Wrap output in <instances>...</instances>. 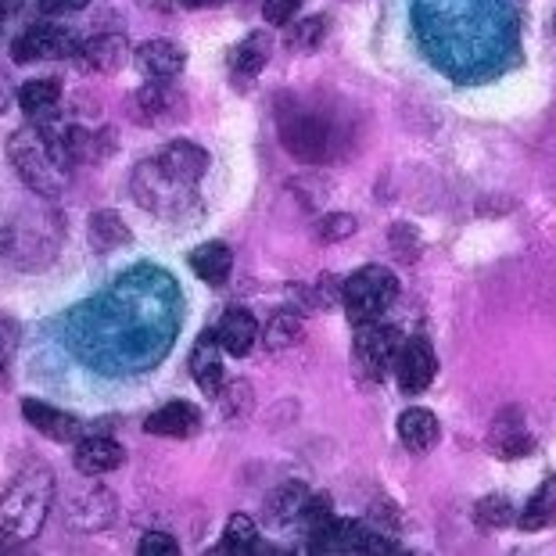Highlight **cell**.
Here are the masks:
<instances>
[{"mask_svg": "<svg viewBox=\"0 0 556 556\" xmlns=\"http://www.w3.org/2000/svg\"><path fill=\"white\" fill-rule=\"evenodd\" d=\"M269 58H274V37H269L266 29H255V33H248L238 47H233L230 68H233V76L252 79L269 65Z\"/></svg>", "mask_w": 556, "mask_h": 556, "instance_id": "21", "label": "cell"}, {"mask_svg": "<svg viewBox=\"0 0 556 556\" xmlns=\"http://www.w3.org/2000/svg\"><path fill=\"white\" fill-rule=\"evenodd\" d=\"M54 500L47 467H29L0 495V539H37Z\"/></svg>", "mask_w": 556, "mask_h": 556, "instance_id": "2", "label": "cell"}, {"mask_svg": "<svg viewBox=\"0 0 556 556\" xmlns=\"http://www.w3.org/2000/svg\"><path fill=\"white\" fill-rule=\"evenodd\" d=\"M305 500H309V489L299 481H288V484H280L277 492H269V500H266V520L269 525H291V520H299L302 510H305Z\"/></svg>", "mask_w": 556, "mask_h": 556, "instance_id": "25", "label": "cell"}, {"mask_svg": "<svg viewBox=\"0 0 556 556\" xmlns=\"http://www.w3.org/2000/svg\"><path fill=\"white\" fill-rule=\"evenodd\" d=\"M8 159L22 176V184L33 187L43 198L62 194L73 176V155H68L65 137L51 129H18L8 140Z\"/></svg>", "mask_w": 556, "mask_h": 556, "instance_id": "1", "label": "cell"}, {"mask_svg": "<svg viewBox=\"0 0 556 556\" xmlns=\"http://www.w3.org/2000/svg\"><path fill=\"white\" fill-rule=\"evenodd\" d=\"M73 51H76V43L62 26L37 22V26H29L15 43H11V62L33 65V62H51V58H68Z\"/></svg>", "mask_w": 556, "mask_h": 556, "instance_id": "8", "label": "cell"}, {"mask_svg": "<svg viewBox=\"0 0 556 556\" xmlns=\"http://www.w3.org/2000/svg\"><path fill=\"white\" fill-rule=\"evenodd\" d=\"M553 520H556V475H549L535 492L528 495V503L520 506V514H517V528L539 531V528L553 525Z\"/></svg>", "mask_w": 556, "mask_h": 556, "instance_id": "23", "label": "cell"}, {"mask_svg": "<svg viewBox=\"0 0 556 556\" xmlns=\"http://www.w3.org/2000/svg\"><path fill=\"white\" fill-rule=\"evenodd\" d=\"M475 520L481 528H506L517 520V506L506 500V495H484L475 506Z\"/></svg>", "mask_w": 556, "mask_h": 556, "instance_id": "30", "label": "cell"}, {"mask_svg": "<svg viewBox=\"0 0 556 556\" xmlns=\"http://www.w3.org/2000/svg\"><path fill=\"white\" fill-rule=\"evenodd\" d=\"M258 549V528L248 514H233L227 520V535H223L219 553H255Z\"/></svg>", "mask_w": 556, "mask_h": 556, "instance_id": "28", "label": "cell"}, {"mask_svg": "<svg viewBox=\"0 0 556 556\" xmlns=\"http://www.w3.org/2000/svg\"><path fill=\"white\" fill-rule=\"evenodd\" d=\"M302 4H305V0H266L263 18L269 22V26H288V22L299 15Z\"/></svg>", "mask_w": 556, "mask_h": 556, "instance_id": "35", "label": "cell"}, {"mask_svg": "<svg viewBox=\"0 0 556 556\" xmlns=\"http://www.w3.org/2000/svg\"><path fill=\"white\" fill-rule=\"evenodd\" d=\"M115 514H119V503H115L112 492L104 489H93L87 495H76L73 506H68V520H73V528L79 531H101L109 528Z\"/></svg>", "mask_w": 556, "mask_h": 556, "instance_id": "18", "label": "cell"}, {"mask_svg": "<svg viewBox=\"0 0 556 556\" xmlns=\"http://www.w3.org/2000/svg\"><path fill=\"white\" fill-rule=\"evenodd\" d=\"M187 263H191V269L201 280L212 283V288H219V283H227L230 269H233V252L223 241H208V244L194 248Z\"/></svg>", "mask_w": 556, "mask_h": 556, "instance_id": "22", "label": "cell"}, {"mask_svg": "<svg viewBox=\"0 0 556 556\" xmlns=\"http://www.w3.org/2000/svg\"><path fill=\"white\" fill-rule=\"evenodd\" d=\"M327 517H334L330 514V495L324 492H309V500H305V510H302V520H305V528H319Z\"/></svg>", "mask_w": 556, "mask_h": 556, "instance_id": "36", "label": "cell"}, {"mask_svg": "<svg viewBox=\"0 0 556 556\" xmlns=\"http://www.w3.org/2000/svg\"><path fill=\"white\" fill-rule=\"evenodd\" d=\"M356 230H359V223L356 216H349V212H330V216L319 219V238L324 241H345Z\"/></svg>", "mask_w": 556, "mask_h": 556, "instance_id": "33", "label": "cell"}, {"mask_svg": "<svg viewBox=\"0 0 556 556\" xmlns=\"http://www.w3.org/2000/svg\"><path fill=\"white\" fill-rule=\"evenodd\" d=\"M73 54H76V62H79L83 73L109 76V73H115V68L126 65L129 43H126V37H119V33H98V37L83 40Z\"/></svg>", "mask_w": 556, "mask_h": 556, "instance_id": "11", "label": "cell"}, {"mask_svg": "<svg viewBox=\"0 0 556 556\" xmlns=\"http://www.w3.org/2000/svg\"><path fill=\"white\" fill-rule=\"evenodd\" d=\"M283 148L291 151L294 159L302 162H327L330 159V148H334V134L330 126L319 119V115H291L283 123Z\"/></svg>", "mask_w": 556, "mask_h": 556, "instance_id": "7", "label": "cell"}, {"mask_svg": "<svg viewBox=\"0 0 556 556\" xmlns=\"http://www.w3.org/2000/svg\"><path fill=\"white\" fill-rule=\"evenodd\" d=\"M144 431L155 438H191L201 431V413L191 402H165L144 420Z\"/></svg>", "mask_w": 556, "mask_h": 556, "instance_id": "17", "label": "cell"}, {"mask_svg": "<svg viewBox=\"0 0 556 556\" xmlns=\"http://www.w3.org/2000/svg\"><path fill=\"white\" fill-rule=\"evenodd\" d=\"M90 241L98 252H112V248H123V244L134 241V233H129L126 219L119 216V212L101 208L90 216Z\"/></svg>", "mask_w": 556, "mask_h": 556, "instance_id": "26", "label": "cell"}, {"mask_svg": "<svg viewBox=\"0 0 556 556\" xmlns=\"http://www.w3.org/2000/svg\"><path fill=\"white\" fill-rule=\"evenodd\" d=\"M173 101H180L173 93V83H148L144 90L134 98V115L140 123H159V119H169L173 115Z\"/></svg>", "mask_w": 556, "mask_h": 556, "instance_id": "27", "label": "cell"}, {"mask_svg": "<svg viewBox=\"0 0 556 556\" xmlns=\"http://www.w3.org/2000/svg\"><path fill=\"white\" fill-rule=\"evenodd\" d=\"M324 29H327L324 15L291 18V22H288V47H294V51H313V47H316L319 40H324Z\"/></svg>", "mask_w": 556, "mask_h": 556, "instance_id": "31", "label": "cell"}, {"mask_svg": "<svg viewBox=\"0 0 556 556\" xmlns=\"http://www.w3.org/2000/svg\"><path fill=\"white\" fill-rule=\"evenodd\" d=\"M366 542H370V528L345 517H327L309 531V549L316 553H366Z\"/></svg>", "mask_w": 556, "mask_h": 556, "instance_id": "9", "label": "cell"}, {"mask_svg": "<svg viewBox=\"0 0 556 556\" xmlns=\"http://www.w3.org/2000/svg\"><path fill=\"white\" fill-rule=\"evenodd\" d=\"M399 438L409 453H431V448L438 445V438H442V424H438V417L431 409L413 406L399 417Z\"/></svg>", "mask_w": 556, "mask_h": 556, "instance_id": "20", "label": "cell"}, {"mask_svg": "<svg viewBox=\"0 0 556 556\" xmlns=\"http://www.w3.org/2000/svg\"><path fill=\"white\" fill-rule=\"evenodd\" d=\"M137 553L140 556H176L180 546H176V539L165 535V531H151V535H144L137 542Z\"/></svg>", "mask_w": 556, "mask_h": 556, "instance_id": "34", "label": "cell"}, {"mask_svg": "<svg viewBox=\"0 0 556 556\" xmlns=\"http://www.w3.org/2000/svg\"><path fill=\"white\" fill-rule=\"evenodd\" d=\"M402 349V334L395 327H384L370 319V324H356V341H352V359L366 381H381L388 370H395V356Z\"/></svg>", "mask_w": 556, "mask_h": 556, "instance_id": "5", "label": "cell"}, {"mask_svg": "<svg viewBox=\"0 0 556 556\" xmlns=\"http://www.w3.org/2000/svg\"><path fill=\"white\" fill-rule=\"evenodd\" d=\"M155 162L162 173L173 176V180L191 184V187L208 173V151L194 144V140H169V144L155 155Z\"/></svg>", "mask_w": 556, "mask_h": 556, "instance_id": "13", "label": "cell"}, {"mask_svg": "<svg viewBox=\"0 0 556 556\" xmlns=\"http://www.w3.org/2000/svg\"><path fill=\"white\" fill-rule=\"evenodd\" d=\"M212 334H216L223 352H230V356H248L258 341V319L248 309H227L219 316V324L212 327Z\"/></svg>", "mask_w": 556, "mask_h": 556, "instance_id": "16", "label": "cell"}, {"mask_svg": "<svg viewBox=\"0 0 556 556\" xmlns=\"http://www.w3.org/2000/svg\"><path fill=\"white\" fill-rule=\"evenodd\" d=\"M399 299V277L388 266H363L356 269L345 288H341V305L352 324H370L381 319Z\"/></svg>", "mask_w": 556, "mask_h": 556, "instance_id": "3", "label": "cell"}, {"mask_svg": "<svg viewBox=\"0 0 556 556\" xmlns=\"http://www.w3.org/2000/svg\"><path fill=\"white\" fill-rule=\"evenodd\" d=\"M129 191H134V201L140 208L155 212V216H162V219L184 216V212H191L198 205L194 187L173 180L169 173H162L155 159L137 165L134 180H129Z\"/></svg>", "mask_w": 556, "mask_h": 556, "instance_id": "4", "label": "cell"}, {"mask_svg": "<svg viewBox=\"0 0 556 556\" xmlns=\"http://www.w3.org/2000/svg\"><path fill=\"white\" fill-rule=\"evenodd\" d=\"M219 402H223V413L227 417H241V413L252 406V388L248 381H230V384H219Z\"/></svg>", "mask_w": 556, "mask_h": 556, "instance_id": "32", "label": "cell"}, {"mask_svg": "<svg viewBox=\"0 0 556 556\" xmlns=\"http://www.w3.org/2000/svg\"><path fill=\"white\" fill-rule=\"evenodd\" d=\"M438 377V356L424 338L402 341L395 356V381L402 395H424Z\"/></svg>", "mask_w": 556, "mask_h": 556, "instance_id": "6", "label": "cell"}, {"mask_svg": "<svg viewBox=\"0 0 556 556\" xmlns=\"http://www.w3.org/2000/svg\"><path fill=\"white\" fill-rule=\"evenodd\" d=\"M489 442H492V453L500 459H520L535 448V438H531V431H528L525 413H520L517 406H506L500 417L492 420Z\"/></svg>", "mask_w": 556, "mask_h": 556, "instance_id": "12", "label": "cell"}, {"mask_svg": "<svg viewBox=\"0 0 556 556\" xmlns=\"http://www.w3.org/2000/svg\"><path fill=\"white\" fill-rule=\"evenodd\" d=\"M22 417H26L29 428H37L43 438L51 442H79L83 438V420H76L73 413L47 406L40 399H26L22 402Z\"/></svg>", "mask_w": 556, "mask_h": 556, "instance_id": "15", "label": "cell"}, {"mask_svg": "<svg viewBox=\"0 0 556 556\" xmlns=\"http://www.w3.org/2000/svg\"><path fill=\"white\" fill-rule=\"evenodd\" d=\"M62 101V83L58 79H29L26 87H18V109L29 119H47L51 112H58Z\"/></svg>", "mask_w": 556, "mask_h": 556, "instance_id": "24", "label": "cell"}, {"mask_svg": "<svg viewBox=\"0 0 556 556\" xmlns=\"http://www.w3.org/2000/svg\"><path fill=\"white\" fill-rule=\"evenodd\" d=\"M191 377L198 381L201 392H208V395L219 392V384H223V349H219V341H216L212 330H205V334L194 341V349H191Z\"/></svg>", "mask_w": 556, "mask_h": 556, "instance_id": "19", "label": "cell"}, {"mask_svg": "<svg viewBox=\"0 0 556 556\" xmlns=\"http://www.w3.org/2000/svg\"><path fill=\"white\" fill-rule=\"evenodd\" d=\"M26 8V0H0V18H11Z\"/></svg>", "mask_w": 556, "mask_h": 556, "instance_id": "38", "label": "cell"}, {"mask_svg": "<svg viewBox=\"0 0 556 556\" xmlns=\"http://www.w3.org/2000/svg\"><path fill=\"white\" fill-rule=\"evenodd\" d=\"M123 459H126V453L115 438L93 434V438H79L76 442L73 467L83 478H101V475H112L115 467H123Z\"/></svg>", "mask_w": 556, "mask_h": 556, "instance_id": "14", "label": "cell"}, {"mask_svg": "<svg viewBox=\"0 0 556 556\" xmlns=\"http://www.w3.org/2000/svg\"><path fill=\"white\" fill-rule=\"evenodd\" d=\"M184 8H191V11H208V8H219V4H227V0H180Z\"/></svg>", "mask_w": 556, "mask_h": 556, "instance_id": "39", "label": "cell"}, {"mask_svg": "<svg viewBox=\"0 0 556 556\" xmlns=\"http://www.w3.org/2000/svg\"><path fill=\"white\" fill-rule=\"evenodd\" d=\"M87 4L90 0H40V11L43 15H68V11H79Z\"/></svg>", "mask_w": 556, "mask_h": 556, "instance_id": "37", "label": "cell"}, {"mask_svg": "<svg viewBox=\"0 0 556 556\" xmlns=\"http://www.w3.org/2000/svg\"><path fill=\"white\" fill-rule=\"evenodd\" d=\"M134 65L148 76V83H173L184 73L187 51L176 40H148L134 51Z\"/></svg>", "mask_w": 556, "mask_h": 556, "instance_id": "10", "label": "cell"}, {"mask_svg": "<svg viewBox=\"0 0 556 556\" xmlns=\"http://www.w3.org/2000/svg\"><path fill=\"white\" fill-rule=\"evenodd\" d=\"M263 341L269 352H283V349H294L302 341V319L291 316V313H280L269 319V327L263 330Z\"/></svg>", "mask_w": 556, "mask_h": 556, "instance_id": "29", "label": "cell"}, {"mask_svg": "<svg viewBox=\"0 0 556 556\" xmlns=\"http://www.w3.org/2000/svg\"><path fill=\"white\" fill-rule=\"evenodd\" d=\"M8 101H11V87H8V79L0 76V115H4V109H8Z\"/></svg>", "mask_w": 556, "mask_h": 556, "instance_id": "40", "label": "cell"}]
</instances>
